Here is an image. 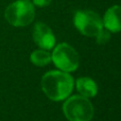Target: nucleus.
Here are the masks:
<instances>
[{
    "label": "nucleus",
    "instance_id": "3",
    "mask_svg": "<svg viewBox=\"0 0 121 121\" xmlns=\"http://www.w3.org/2000/svg\"><path fill=\"white\" fill-rule=\"evenodd\" d=\"M5 19L13 27H27L35 17V8L31 0H16L6 8Z\"/></svg>",
    "mask_w": 121,
    "mask_h": 121
},
{
    "label": "nucleus",
    "instance_id": "11",
    "mask_svg": "<svg viewBox=\"0 0 121 121\" xmlns=\"http://www.w3.org/2000/svg\"><path fill=\"white\" fill-rule=\"evenodd\" d=\"M51 2L52 0H32V3L38 8H45V6L49 5Z\"/></svg>",
    "mask_w": 121,
    "mask_h": 121
},
{
    "label": "nucleus",
    "instance_id": "8",
    "mask_svg": "<svg viewBox=\"0 0 121 121\" xmlns=\"http://www.w3.org/2000/svg\"><path fill=\"white\" fill-rule=\"evenodd\" d=\"M75 87L79 91V95L86 98H94L98 94V85L97 83L88 77L79 78L75 82Z\"/></svg>",
    "mask_w": 121,
    "mask_h": 121
},
{
    "label": "nucleus",
    "instance_id": "5",
    "mask_svg": "<svg viewBox=\"0 0 121 121\" xmlns=\"http://www.w3.org/2000/svg\"><path fill=\"white\" fill-rule=\"evenodd\" d=\"M73 23L80 33L88 37H96L104 28L102 18L99 14L90 10H81L75 12Z\"/></svg>",
    "mask_w": 121,
    "mask_h": 121
},
{
    "label": "nucleus",
    "instance_id": "7",
    "mask_svg": "<svg viewBox=\"0 0 121 121\" xmlns=\"http://www.w3.org/2000/svg\"><path fill=\"white\" fill-rule=\"evenodd\" d=\"M103 27L109 32L118 33L121 31V5H113L105 12L102 18Z\"/></svg>",
    "mask_w": 121,
    "mask_h": 121
},
{
    "label": "nucleus",
    "instance_id": "10",
    "mask_svg": "<svg viewBox=\"0 0 121 121\" xmlns=\"http://www.w3.org/2000/svg\"><path fill=\"white\" fill-rule=\"evenodd\" d=\"M109 39H111V32H109L108 30L104 29V28H103L100 31V33L96 36V42H97V44H99V45L106 44V43L109 42Z\"/></svg>",
    "mask_w": 121,
    "mask_h": 121
},
{
    "label": "nucleus",
    "instance_id": "4",
    "mask_svg": "<svg viewBox=\"0 0 121 121\" xmlns=\"http://www.w3.org/2000/svg\"><path fill=\"white\" fill-rule=\"evenodd\" d=\"M51 60L60 70L65 72L75 71L80 65V56L77 50L66 43L55 46L51 54Z\"/></svg>",
    "mask_w": 121,
    "mask_h": 121
},
{
    "label": "nucleus",
    "instance_id": "2",
    "mask_svg": "<svg viewBox=\"0 0 121 121\" xmlns=\"http://www.w3.org/2000/svg\"><path fill=\"white\" fill-rule=\"evenodd\" d=\"M63 113L69 121H90L94 117V106L88 98L73 95L65 99Z\"/></svg>",
    "mask_w": 121,
    "mask_h": 121
},
{
    "label": "nucleus",
    "instance_id": "9",
    "mask_svg": "<svg viewBox=\"0 0 121 121\" xmlns=\"http://www.w3.org/2000/svg\"><path fill=\"white\" fill-rule=\"evenodd\" d=\"M30 60L35 66L38 67L47 66L52 62L51 54L48 52V50H45V49H37V50L33 51L30 55Z\"/></svg>",
    "mask_w": 121,
    "mask_h": 121
},
{
    "label": "nucleus",
    "instance_id": "6",
    "mask_svg": "<svg viewBox=\"0 0 121 121\" xmlns=\"http://www.w3.org/2000/svg\"><path fill=\"white\" fill-rule=\"evenodd\" d=\"M33 39L38 47L51 50L55 46V36L51 28L45 22H36L33 28Z\"/></svg>",
    "mask_w": 121,
    "mask_h": 121
},
{
    "label": "nucleus",
    "instance_id": "1",
    "mask_svg": "<svg viewBox=\"0 0 121 121\" xmlns=\"http://www.w3.org/2000/svg\"><path fill=\"white\" fill-rule=\"evenodd\" d=\"M44 94L52 101H63L71 95L74 86L72 75L62 70H50L40 81Z\"/></svg>",
    "mask_w": 121,
    "mask_h": 121
}]
</instances>
